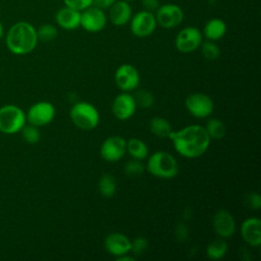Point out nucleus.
<instances>
[{
	"mask_svg": "<svg viewBox=\"0 0 261 261\" xmlns=\"http://www.w3.org/2000/svg\"><path fill=\"white\" fill-rule=\"evenodd\" d=\"M93 0H63L65 6L73 8L79 11H83L84 9L90 7L92 5Z\"/></svg>",
	"mask_w": 261,
	"mask_h": 261,
	"instance_id": "obj_32",
	"label": "nucleus"
},
{
	"mask_svg": "<svg viewBox=\"0 0 261 261\" xmlns=\"http://www.w3.org/2000/svg\"><path fill=\"white\" fill-rule=\"evenodd\" d=\"M115 1L116 0H93L92 5L104 10V9H109Z\"/></svg>",
	"mask_w": 261,
	"mask_h": 261,
	"instance_id": "obj_35",
	"label": "nucleus"
},
{
	"mask_svg": "<svg viewBox=\"0 0 261 261\" xmlns=\"http://www.w3.org/2000/svg\"><path fill=\"white\" fill-rule=\"evenodd\" d=\"M69 116L72 123L83 129H94L100 121V114L97 108L89 102H77L70 108Z\"/></svg>",
	"mask_w": 261,
	"mask_h": 261,
	"instance_id": "obj_4",
	"label": "nucleus"
},
{
	"mask_svg": "<svg viewBox=\"0 0 261 261\" xmlns=\"http://www.w3.org/2000/svg\"><path fill=\"white\" fill-rule=\"evenodd\" d=\"M117 190L116 178L109 173H104L98 181V191L104 198H112Z\"/></svg>",
	"mask_w": 261,
	"mask_h": 261,
	"instance_id": "obj_23",
	"label": "nucleus"
},
{
	"mask_svg": "<svg viewBox=\"0 0 261 261\" xmlns=\"http://www.w3.org/2000/svg\"><path fill=\"white\" fill-rule=\"evenodd\" d=\"M3 34H4V29H3V24H2V22H1V20H0V40L2 39Z\"/></svg>",
	"mask_w": 261,
	"mask_h": 261,
	"instance_id": "obj_37",
	"label": "nucleus"
},
{
	"mask_svg": "<svg viewBox=\"0 0 261 261\" xmlns=\"http://www.w3.org/2000/svg\"><path fill=\"white\" fill-rule=\"evenodd\" d=\"M126 152V141L120 136H110L100 147L101 157L108 162L120 160Z\"/></svg>",
	"mask_w": 261,
	"mask_h": 261,
	"instance_id": "obj_13",
	"label": "nucleus"
},
{
	"mask_svg": "<svg viewBox=\"0 0 261 261\" xmlns=\"http://www.w3.org/2000/svg\"><path fill=\"white\" fill-rule=\"evenodd\" d=\"M142 5L145 10L154 12L160 6L159 0H142Z\"/></svg>",
	"mask_w": 261,
	"mask_h": 261,
	"instance_id": "obj_34",
	"label": "nucleus"
},
{
	"mask_svg": "<svg viewBox=\"0 0 261 261\" xmlns=\"http://www.w3.org/2000/svg\"><path fill=\"white\" fill-rule=\"evenodd\" d=\"M6 46L15 55L31 53L38 44L37 29L30 22L20 20L13 23L6 34Z\"/></svg>",
	"mask_w": 261,
	"mask_h": 261,
	"instance_id": "obj_2",
	"label": "nucleus"
},
{
	"mask_svg": "<svg viewBox=\"0 0 261 261\" xmlns=\"http://www.w3.org/2000/svg\"><path fill=\"white\" fill-rule=\"evenodd\" d=\"M157 21L154 12L141 10L132 16L129 20L130 32L138 38H146L154 33Z\"/></svg>",
	"mask_w": 261,
	"mask_h": 261,
	"instance_id": "obj_6",
	"label": "nucleus"
},
{
	"mask_svg": "<svg viewBox=\"0 0 261 261\" xmlns=\"http://www.w3.org/2000/svg\"><path fill=\"white\" fill-rule=\"evenodd\" d=\"M134 100L136 102L137 107H140L142 109H148L151 108L154 104V96L153 94L147 90V89H139L135 92L133 95Z\"/></svg>",
	"mask_w": 261,
	"mask_h": 261,
	"instance_id": "obj_26",
	"label": "nucleus"
},
{
	"mask_svg": "<svg viewBox=\"0 0 261 261\" xmlns=\"http://www.w3.org/2000/svg\"><path fill=\"white\" fill-rule=\"evenodd\" d=\"M125 1H127V2H130V1H135V0H125Z\"/></svg>",
	"mask_w": 261,
	"mask_h": 261,
	"instance_id": "obj_38",
	"label": "nucleus"
},
{
	"mask_svg": "<svg viewBox=\"0 0 261 261\" xmlns=\"http://www.w3.org/2000/svg\"><path fill=\"white\" fill-rule=\"evenodd\" d=\"M37 36L40 41L51 42L58 36V30L54 24L44 23L37 29Z\"/></svg>",
	"mask_w": 261,
	"mask_h": 261,
	"instance_id": "obj_28",
	"label": "nucleus"
},
{
	"mask_svg": "<svg viewBox=\"0 0 261 261\" xmlns=\"http://www.w3.org/2000/svg\"><path fill=\"white\" fill-rule=\"evenodd\" d=\"M150 132L158 138H168L170 133L173 130L170 122L163 117L155 116L151 118L149 122Z\"/></svg>",
	"mask_w": 261,
	"mask_h": 261,
	"instance_id": "obj_21",
	"label": "nucleus"
},
{
	"mask_svg": "<svg viewBox=\"0 0 261 261\" xmlns=\"http://www.w3.org/2000/svg\"><path fill=\"white\" fill-rule=\"evenodd\" d=\"M104 247L110 255L119 257L130 252V240L121 232H111L105 238Z\"/></svg>",
	"mask_w": 261,
	"mask_h": 261,
	"instance_id": "obj_16",
	"label": "nucleus"
},
{
	"mask_svg": "<svg viewBox=\"0 0 261 261\" xmlns=\"http://www.w3.org/2000/svg\"><path fill=\"white\" fill-rule=\"evenodd\" d=\"M111 108L114 116L117 119L126 120L135 114L137 105L133 95H130L128 92H121L114 98Z\"/></svg>",
	"mask_w": 261,
	"mask_h": 261,
	"instance_id": "obj_15",
	"label": "nucleus"
},
{
	"mask_svg": "<svg viewBox=\"0 0 261 261\" xmlns=\"http://www.w3.org/2000/svg\"><path fill=\"white\" fill-rule=\"evenodd\" d=\"M148 248V241L144 237H137L130 241V251L135 256L142 255Z\"/></svg>",
	"mask_w": 261,
	"mask_h": 261,
	"instance_id": "obj_31",
	"label": "nucleus"
},
{
	"mask_svg": "<svg viewBox=\"0 0 261 261\" xmlns=\"http://www.w3.org/2000/svg\"><path fill=\"white\" fill-rule=\"evenodd\" d=\"M202 55L208 60H216L220 56V48L215 41H202L200 47Z\"/></svg>",
	"mask_w": 261,
	"mask_h": 261,
	"instance_id": "obj_27",
	"label": "nucleus"
},
{
	"mask_svg": "<svg viewBox=\"0 0 261 261\" xmlns=\"http://www.w3.org/2000/svg\"><path fill=\"white\" fill-rule=\"evenodd\" d=\"M55 116V107L47 101H40L33 104L25 114L30 124L43 126L50 123Z\"/></svg>",
	"mask_w": 261,
	"mask_h": 261,
	"instance_id": "obj_11",
	"label": "nucleus"
},
{
	"mask_svg": "<svg viewBox=\"0 0 261 261\" xmlns=\"http://www.w3.org/2000/svg\"><path fill=\"white\" fill-rule=\"evenodd\" d=\"M114 81L119 90L130 92L139 87L140 73L134 65L124 63L117 67L114 73Z\"/></svg>",
	"mask_w": 261,
	"mask_h": 261,
	"instance_id": "obj_12",
	"label": "nucleus"
},
{
	"mask_svg": "<svg viewBox=\"0 0 261 261\" xmlns=\"http://www.w3.org/2000/svg\"><path fill=\"white\" fill-rule=\"evenodd\" d=\"M227 250L228 246L225 239L219 238L208 244L206 248V255L211 260H220L226 255Z\"/></svg>",
	"mask_w": 261,
	"mask_h": 261,
	"instance_id": "obj_24",
	"label": "nucleus"
},
{
	"mask_svg": "<svg viewBox=\"0 0 261 261\" xmlns=\"http://www.w3.org/2000/svg\"><path fill=\"white\" fill-rule=\"evenodd\" d=\"M25 113L15 105H5L0 108V132L15 134L25 124Z\"/></svg>",
	"mask_w": 261,
	"mask_h": 261,
	"instance_id": "obj_5",
	"label": "nucleus"
},
{
	"mask_svg": "<svg viewBox=\"0 0 261 261\" xmlns=\"http://www.w3.org/2000/svg\"><path fill=\"white\" fill-rule=\"evenodd\" d=\"M202 41L203 35L198 28L186 27L176 35L174 46L181 53H191L200 47Z\"/></svg>",
	"mask_w": 261,
	"mask_h": 261,
	"instance_id": "obj_8",
	"label": "nucleus"
},
{
	"mask_svg": "<svg viewBox=\"0 0 261 261\" xmlns=\"http://www.w3.org/2000/svg\"><path fill=\"white\" fill-rule=\"evenodd\" d=\"M55 21L63 30H75L80 27L81 11L70 8L68 6H64L56 12Z\"/></svg>",
	"mask_w": 261,
	"mask_h": 261,
	"instance_id": "obj_19",
	"label": "nucleus"
},
{
	"mask_svg": "<svg viewBox=\"0 0 261 261\" xmlns=\"http://www.w3.org/2000/svg\"><path fill=\"white\" fill-rule=\"evenodd\" d=\"M135 260H136V258L134 256H129L127 254L117 257V261H135Z\"/></svg>",
	"mask_w": 261,
	"mask_h": 261,
	"instance_id": "obj_36",
	"label": "nucleus"
},
{
	"mask_svg": "<svg viewBox=\"0 0 261 261\" xmlns=\"http://www.w3.org/2000/svg\"><path fill=\"white\" fill-rule=\"evenodd\" d=\"M212 226L219 238L228 239L236 231V220L229 211L221 209L213 215Z\"/></svg>",
	"mask_w": 261,
	"mask_h": 261,
	"instance_id": "obj_14",
	"label": "nucleus"
},
{
	"mask_svg": "<svg viewBox=\"0 0 261 261\" xmlns=\"http://www.w3.org/2000/svg\"><path fill=\"white\" fill-rule=\"evenodd\" d=\"M126 152L134 158L138 160H144L148 157V147L145 142L138 138H130L126 141Z\"/></svg>",
	"mask_w": 261,
	"mask_h": 261,
	"instance_id": "obj_22",
	"label": "nucleus"
},
{
	"mask_svg": "<svg viewBox=\"0 0 261 261\" xmlns=\"http://www.w3.org/2000/svg\"><path fill=\"white\" fill-rule=\"evenodd\" d=\"M226 31L227 27L224 20L218 17H213L205 23L202 35L206 38V40L218 41L224 37Z\"/></svg>",
	"mask_w": 261,
	"mask_h": 261,
	"instance_id": "obj_20",
	"label": "nucleus"
},
{
	"mask_svg": "<svg viewBox=\"0 0 261 261\" xmlns=\"http://www.w3.org/2000/svg\"><path fill=\"white\" fill-rule=\"evenodd\" d=\"M107 23V16L104 10L91 5L90 7L81 11V22L85 31L89 33H98L101 32Z\"/></svg>",
	"mask_w": 261,
	"mask_h": 261,
	"instance_id": "obj_10",
	"label": "nucleus"
},
{
	"mask_svg": "<svg viewBox=\"0 0 261 261\" xmlns=\"http://www.w3.org/2000/svg\"><path fill=\"white\" fill-rule=\"evenodd\" d=\"M245 203L251 209H254V210L260 209V207H261V199H260L259 194L254 193V192L248 194L246 196V198H245Z\"/></svg>",
	"mask_w": 261,
	"mask_h": 261,
	"instance_id": "obj_33",
	"label": "nucleus"
},
{
	"mask_svg": "<svg viewBox=\"0 0 261 261\" xmlns=\"http://www.w3.org/2000/svg\"><path fill=\"white\" fill-rule=\"evenodd\" d=\"M187 110L196 118H206L214 110V103L210 96L204 93H193L186 98Z\"/></svg>",
	"mask_w": 261,
	"mask_h": 261,
	"instance_id": "obj_7",
	"label": "nucleus"
},
{
	"mask_svg": "<svg viewBox=\"0 0 261 261\" xmlns=\"http://www.w3.org/2000/svg\"><path fill=\"white\" fill-rule=\"evenodd\" d=\"M145 170V166L142 163V160L134 159L127 161L123 166V171L127 176L134 177L141 175Z\"/></svg>",
	"mask_w": 261,
	"mask_h": 261,
	"instance_id": "obj_29",
	"label": "nucleus"
},
{
	"mask_svg": "<svg viewBox=\"0 0 261 261\" xmlns=\"http://www.w3.org/2000/svg\"><path fill=\"white\" fill-rule=\"evenodd\" d=\"M21 135L23 140L29 144H36L40 141L41 134L38 129V126L30 124L27 126H23L21 129Z\"/></svg>",
	"mask_w": 261,
	"mask_h": 261,
	"instance_id": "obj_30",
	"label": "nucleus"
},
{
	"mask_svg": "<svg viewBox=\"0 0 261 261\" xmlns=\"http://www.w3.org/2000/svg\"><path fill=\"white\" fill-rule=\"evenodd\" d=\"M211 140H221L226 134V127L219 118H211L204 126Z\"/></svg>",
	"mask_w": 261,
	"mask_h": 261,
	"instance_id": "obj_25",
	"label": "nucleus"
},
{
	"mask_svg": "<svg viewBox=\"0 0 261 261\" xmlns=\"http://www.w3.org/2000/svg\"><path fill=\"white\" fill-rule=\"evenodd\" d=\"M147 170L158 178L170 179L177 175L179 167L173 155L165 151H157L148 158Z\"/></svg>",
	"mask_w": 261,
	"mask_h": 261,
	"instance_id": "obj_3",
	"label": "nucleus"
},
{
	"mask_svg": "<svg viewBox=\"0 0 261 261\" xmlns=\"http://www.w3.org/2000/svg\"><path fill=\"white\" fill-rule=\"evenodd\" d=\"M157 25L164 29H173L178 27L184 20L182 9L174 3L160 5L155 12Z\"/></svg>",
	"mask_w": 261,
	"mask_h": 261,
	"instance_id": "obj_9",
	"label": "nucleus"
},
{
	"mask_svg": "<svg viewBox=\"0 0 261 261\" xmlns=\"http://www.w3.org/2000/svg\"><path fill=\"white\" fill-rule=\"evenodd\" d=\"M242 239L252 247L261 245V221L258 217H248L241 225Z\"/></svg>",
	"mask_w": 261,
	"mask_h": 261,
	"instance_id": "obj_17",
	"label": "nucleus"
},
{
	"mask_svg": "<svg viewBox=\"0 0 261 261\" xmlns=\"http://www.w3.org/2000/svg\"><path fill=\"white\" fill-rule=\"evenodd\" d=\"M174 150L182 157L194 159L202 156L209 148L211 139L204 126L192 124L172 130L168 137Z\"/></svg>",
	"mask_w": 261,
	"mask_h": 261,
	"instance_id": "obj_1",
	"label": "nucleus"
},
{
	"mask_svg": "<svg viewBox=\"0 0 261 261\" xmlns=\"http://www.w3.org/2000/svg\"><path fill=\"white\" fill-rule=\"evenodd\" d=\"M133 16V10L129 2L125 0H116L109 8L108 17L112 24L121 27L129 22Z\"/></svg>",
	"mask_w": 261,
	"mask_h": 261,
	"instance_id": "obj_18",
	"label": "nucleus"
}]
</instances>
